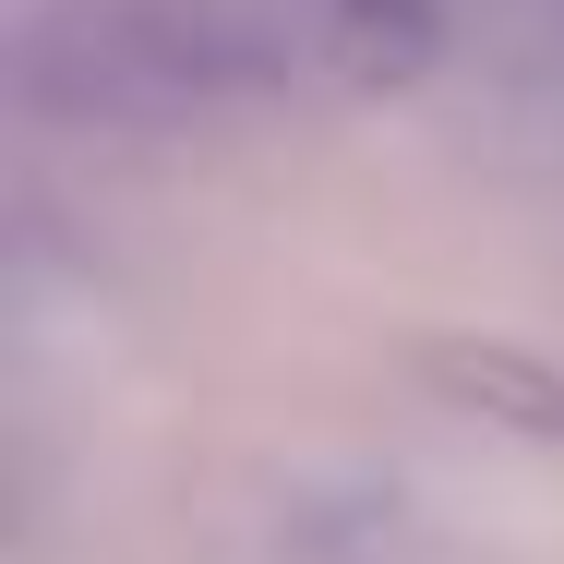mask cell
<instances>
[{
	"mask_svg": "<svg viewBox=\"0 0 564 564\" xmlns=\"http://www.w3.org/2000/svg\"><path fill=\"white\" fill-rule=\"evenodd\" d=\"M301 24L264 0H36L12 24V85L48 120H109V132H169L217 120L240 97H276L301 73Z\"/></svg>",
	"mask_w": 564,
	"mask_h": 564,
	"instance_id": "1",
	"label": "cell"
},
{
	"mask_svg": "<svg viewBox=\"0 0 564 564\" xmlns=\"http://www.w3.org/2000/svg\"><path fill=\"white\" fill-rule=\"evenodd\" d=\"M433 372H445L456 397H517V421H529V433H564V384H541V372H529V360H505V348H445Z\"/></svg>",
	"mask_w": 564,
	"mask_h": 564,
	"instance_id": "2",
	"label": "cell"
}]
</instances>
